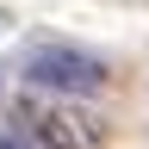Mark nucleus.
<instances>
[{"mask_svg":"<svg viewBox=\"0 0 149 149\" xmlns=\"http://www.w3.org/2000/svg\"><path fill=\"white\" fill-rule=\"evenodd\" d=\"M19 118H25L50 149H100L106 143V118L81 106V93H50V87H25L19 93Z\"/></svg>","mask_w":149,"mask_h":149,"instance_id":"1","label":"nucleus"},{"mask_svg":"<svg viewBox=\"0 0 149 149\" xmlns=\"http://www.w3.org/2000/svg\"><path fill=\"white\" fill-rule=\"evenodd\" d=\"M19 74H25V87L81 93V100H93V93L112 81L100 56H87V50H68V44H25V56H19Z\"/></svg>","mask_w":149,"mask_h":149,"instance_id":"2","label":"nucleus"},{"mask_svg":"<svg viewBox=\"0 0 149 149\" xmlns=\"http://www.w3.org/2000/svg\"><path fill=\"white\" fill-rule=\"evenodd\" d=\"M0 149H50V143L37 137V130L19 118V112H6V118H0Z\"/></svg>","mask_w":149,"mask_h":149,"instance_id":"3","label":"nucleus"}]
</instances>
